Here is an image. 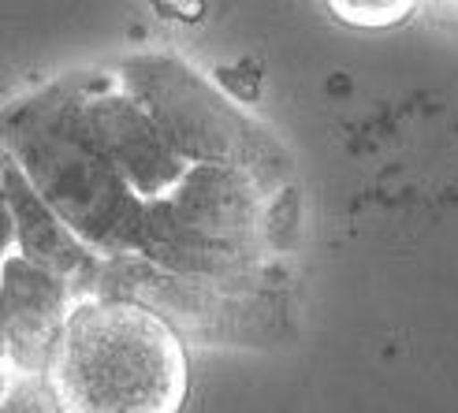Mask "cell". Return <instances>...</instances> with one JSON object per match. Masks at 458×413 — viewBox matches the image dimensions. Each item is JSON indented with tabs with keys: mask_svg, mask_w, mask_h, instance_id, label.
Here are the masks:
<instances>
[{
	"mask_svg": "<svg viewBox=\"0 0 458 413\" xmlns=\"http://www.w3.org/2000/svg\"><path fill=\"white\" fill-rule=\"evenodd\" d=\"M15 246V227H12V209L4 198V182H0V265L8 261V249Z\"/></svg>",
	"mask_w": 458,
	"mask_h": 413,
	"instance_id": "10",
	"label": "cell"
},
{
	"mask_svg": "<svg viewBox=\"0 0 458 413\" xmlns=\"http://www.w3.org/2000/svg\"><path fill=\"white\" fill-rule=\"evenodd\" d=\"M328 12L347 22V27H361V30H380V27H395L403 22L414 4L410 0H332Z\"/></svg>",
	"mask_w": 458,
	"mask_h": 413,
	"instance_id": "8",
	"label": "cell"
},
{
	"mask_svg": "<svg viewBox=\"0 0 458 413\" xmlns=\"http://www.w3.org/2000/svg\"><path fill=\"white\" fill-rule=\"evenodd\" d=\"M0 413H60L49 399V387H41L38 380H19L8 387Z\"/></svg>",
	"mask_w": 458,
	"mask_h": 413,
	"instance_id": "9",
	"label": "cell"
},
{
	"mask_svg": "<svg viewBox=\"0 0 458 413\" xmlns=\"http://www.w3.org/2000/svg\"><path fill=\"white\" fill-rule=\"evenodd\" d=\"M72 294L75 291L60 275L22 257H8L0 265V298H4L8 313V361L27 380L49 373L64 324L75 309Z\"/></svg>",
	"mask_w": 458,
	"mask_h": 413,
	"instance_id": "6",
	"label": "cell"
},
{
	"mask_svg": "<svg viewBox=\"0 0 458 413\" xmlns=\"http://www.w3.org/2000/svg\"><path fill=\"white\" fill-rule=\"evenodd\" d=\"M86 97L82 79H60L8 105L0 112V153L94 254H142L146 201L101 153L86 123Z\"/></svg>",
	"mask_w": 458,
	"mask_h": 413,
	"instance_id": "1",
	"label": "cell"
},
{
	"mask_svg": "<svg viewBox=\"0 0 458 413\" xmlns=\"http://www.w3.org/2000/svg\"><path fill=\"white\" fill-rule=\"evenodd\" d=\"M160 12H172V15H179V19H201L205 15V4H160Z\"/></svg>",
	"mask_w": 458,
	"mask_h": 413,
	"instance_id": "11",
	"label": "cell"
},
{
	"mask_svg": "<svg viewBox=\"0 0 458 413\" xmlns=\"http://www.w3.org/2000/svg\"><path fill=\"white\" fill-rule=\"evenodd\" d=\"M261 201L265 190L246 172L187 168L165 198L146 201L139 257L191 275L235 272L254 249Z\"/></svg>",
	"mask_w": 458,
	"mask_h": 413,
	"instance_id": "4",
	"label": "cell"
},
{
	"mask_svg": "<svg viewBox=\"0 0 458 413\" xmlns=\"http://www.w3.org/2000/svg\"><path fill=\"white\" fill-rule=\"evenodd\" d=\"M4 395H8V376L0 373V402H4Z\"/></svg>",
	"mask_w": 458,
	"mask_h": 413,
	"instance_id": "13",
	"label": "cell"
},
{
	"mask_svg": "<svg viewBox=\"0 0 458 413\" xmlns=\"http://www.w3.org/2000/svg\"><path fill=\"white\" fill-rule=\"evenodd\" d=\"M45 380L60 413H179L191 392L179 335L127 298L79 302Z\"/></svg>",
	"mask_w": 458,
	"mask_h": 413,
	"instance_id": "2",
	"label": "cell"
},
{
	"mask_svg": "<svg viewBox=\"0 0 458 413\" xmlns=\"http://www.w3.org/2000/svg\"><path fill=\"white\" fill-rule=\"evenodd\" d=\"M86 123L94 131L101 153L123 175L127 187L142 201L165 198L187 175V164L168 149L146 112L123 89H101L86 97Z\"/></svg>",
	"mask_w": 458,
	"mask_h": 413,
	"instance_id": "5",
	"label": "cell"
},
{
	"mask_svg": "<svg viewBox=\"0 0 458 413\" xmlns=\"http://www.w3.org/2000/svg\"><path fill=\"white\" fill-rule=\"evenodd\" d=\"M0 182H4V198H8V209H12L19 257L60 275L72 291L98 287L101 283L98 254L38 198V190L27 182V175L12 164L4 153H0Z\"/></svg>",
	"mask_w": 458,
	"mask_h": 413,
	"instance_id": "7",
	"label": "cell"
},
{
	"mask_svg": "<svg viewBox=\"0 0 458 413\" xmlns=\"http://www.w3.org/2000/svg\"><path fill=\"white\" fill-rule=\"evenodd\" d=\"M123 94L187 168L213 164L246 172L261 190L287 175V153L265 127L239 112L209 79L175 56H131L120 67Z\"/></svg>",
	"mask_w": 458,
	"mask_h": 413,
	"instance_id": "3",
	"label": "cell"
},
{
	"mask_svg": "<svg viewBox=\"0 0 458 413\" xmlns=\"http://www.w3.org/2000/svg\"><path fill=\"white\" fill-rule=\"evenodd\" d=\"M8 361V313H4V298H0V365Z\"/></svg>",
	"mask_w": 458,
	"mask_h": 413,
	"instance_id": "12",
	"label": "cell"
}]
</instances>
